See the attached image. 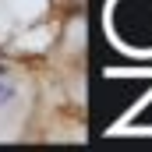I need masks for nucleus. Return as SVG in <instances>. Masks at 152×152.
Returning a JSON list of instances; mask_svg holds the SVG:
<instances>
[{"label":"nucleus","mask_w":152,"mask_h":152,"mask_svg":"<svg viewBox=\"0 0 152 152\" xmlns=\"http://www.w3.org/2000/svg\"><path fill=\"white\" fill-rule=\"evenodd\" d=\"M18 99H21V85H18L14 78L0 75V110H11Z\"/></svg>","instance_id":"obj_1"},{"label":"nucleus","mask_w":152,"mask_h":152,"mask_svg":"<svg viewBox=\"0 0 152 152\" xmlns=\"http://www.w3.org/2000/svg\"><path fill=\"white\" fill-rule=\"evenodd\" d=\"M50 28H36V32H28V36H21L18 39V50H42L46 42H50Z\"/></svg>","instance_id":"obj_2"}]
</instances>
